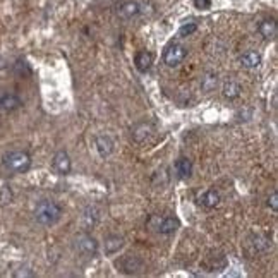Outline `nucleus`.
I'll return each instance as SVG.
<instances>
[{
    "mask_svg": "<svg viewBox=\"0 0 278 278\" xmlns=\"http://www.w3.org/2000/svg\"><path fill=\"white\" fill-rule=\"evenodd\" d=\"M268 206L273 209V211H278V192L273 191L268 197Z\"/></svg>",
    "mask_w": 278,
    "mask_h": 278,
    "instance_id": "5701e85b",
    "label": "nucleus"
},
{
    "mask_svg": "<svg viewBox=\"0 0 278 278\" xmlns=\"http://www.w3.org/2000/svg\"><path fill=\"white\" fill-rule=\"evenodd\" d=\"M60 215H62V209L54 201L43 199L35 208V218L42 225H54L55 221H59Z\"/></svg>",
    "mask_w": 278,
    "mask_h": 278,
    "instance_id": "f257e3e1",
    "label": "nucleus"
},
{
    "mask_svg": "<svg viewBox=\"0 0 278 278\" xmlns=\"http://www.w3.org/2000/svg\"><path fill=\"white\" fill-rule=\"evenodd\" d=\"M134 64H136V67H138V71L146 72L153 64V55L146 50L139 52V54H136V57H134Z\"/></svg>",
    "mask_w": 278,
    "mask_h": 278,
    "instance_id": "9b49d317",
    "label": "nucleus"
},
{
    "mask_svg": "<svg viewBox=\"0 0 278 278\" xmlns=\"http://www.w3.org/2000/svg\"><path fill=\"white\" fill-rule=\"evenodd\" d=\"M252 245H254L256 252H264L266 249H269V245H271V240H269L268 237H264V235H256Z\"/></svg>",
    "mask_w": 278,
    "mask_h": 278,
    "instance_id": "412c9836",
    "label": "nucleus"
},
{
    "mask_svg": "<svg viewBox=\"0 0 278 278\" xmlns=\"http://www.w3.org/2000/svg\"><path fill=\"white\" fill-rule=\"evenodd\" d=\"M216 74L215 72H208L206 76L203 78V81H201V90L203 91H211V90H215V86H216Z\"/></svg>",
    "mask_w": 278,
    "mask_h": 278,
    "instance_id": "aec40b11",
    "label": "nucleus"
},
{
    "mask_svg": "<svg viewBox=\"0 0 278 278\" xmlns=\"http://www.w3.org/2000/svg\"><path fill=\"white\" fill-rule=\"evenodd\" d=\"M175 170L180 179H189L192 175V163L187 158H179L175 162Z\"/></svg>",
    "mask_w": 278,
    "mask_h": 278,
    "instance_id": "2eb2a0df",
    "label": "nucleus"
},
{
    "mask_svg": "<svg viewBox=\"0 0 278 278\" xmlns=\"http://www.w3.org/2000/svg\"><path fill=\"white\" fill-rule=\"evenodd\" d=\"M240 91H242V88H240L235 81H228V83L223 86V96H225V98H228V100L239 98Z\"/></svg>",
    "mask_w": 278,
    "mask_h": 278,
    "instance_id": "a211bd4d",
    "label": "nucleus"
},
{
    "mask_svg": "<svg viewBox=\"0 0 278 278\" xmlns=\"http://www.w3.org/2000/svg\"><path fill=\"white\" fill-rule=\"evenodd\" d=\"M151 136H153L151 124L141 122V124H136V126L132 127V139H134L136 143H144V141H148Z\"/></svg>",
    "mask_w": 278,
    "mask_h": 278,
    "instance_id": "39448f33",
    "label": "nucleus"
},
{
    "mask_svg": "<svg viewBox=\"0 0 278 278\" xmlns=\"http://www.w3.org/2000/svg\"><path fill=\"white\" fill-rule=\"evenodd\" d=\"M196 30H197V24L196 23H187V24H184V26L179 30V35L180 36H189V35L194 33Z\"/></svg>",
    "mask_w": 278,
    "mask_h": 278,
    "instance_id": "4be33fe9",
    "label": "nucleus"
},
{
    "mask_svg": "<svg viewBox=\"0 0 278 278\" xmlns=\"http://www.w3.org/2000/svg\"><path fill=\"white\" fill-rule=\"evenodd\" d=\"M201 203L206 208H216L220 204V194L216 191H213V189H209V191L204 192L203 197H201Z\"/></svg>",
    "mask_w": 278,
    "mask_h": 278,
    "instance_id": "f3484780",
    "label": "nucleus"
},
{
    "mask_svg": "<svg viewBox=\"0 0 278 278\" xmlns=\"http://www.w3.org/2000/svg\"><path fill=\"white\" fill-rule=\"evenodd\" d=\"M98 218H100L98 209H96V208H88L86 211H84V216H83L84 227H86V228L95 227V223L98 221Z\"/></svg>",
    "mask_w": 278,
    "mask_h": 278,
    "instance_id": "6ab92c4d",
    "label": "nucleus"
},
{
    "mask_svg": "<svg viewBox=\"0 0 278 278\" xmlns=\"http://www.w3.org/2000/svg\"><path fill=\"white\" fill-rule=\"evenodd\" d=\"M76 247H78V251L81 252L83 256L90 257V256H95L96 251H98V244H96V240L93 239L91 235H86V233H83V235L78 237V240H76Z\"/></svg>",
    "mask_w": 278,
    "mask_h": 278,
    "instance_id": "20e7f679",
    "label": "nucleus"
},
{
    "mask_svg": "<svg viewBox=\"0 0 278 278\" xmlns=\"http://www.w3.org/2000/svg\"><path fill=\"white\" fill-rule=\"evenodd\" d=\"M194 6H196V9L206 11L211 7V0H194Z\"/></svg>",
    "mask_w": 278,
    "mask_h": 278,
    "instance_id": "393cba45",
    "label": "nucleus"
},
{
    "mask_svg": "<svg viewBox=\"0 0 278 278\" xmlns=\"http://www.w3.org/2000/svg\"><path fill=\"white\" fill-rule=\"evenodd\" d=\"M11 199H12L11 191L7 187H4L2 191H0V203H11Z\"/></svg>",
    "mask_w": 278,
    "mask_h": 278,
    "instance_id": "b1692460",
    "label": "nucleus"
},
{
    "mask_svg": "<svg viewBox=\"0 0 278 278\" xmlns=\"http://www.w3.org/2000/svg\"><path fill=\"white\" fill-rule=\"evenodd\" d=\"M4 167L14 174H24L31 167V156L26 151H11L4 156Z\"/></svg>",
    "mask_w": 278,
    "mask_h": 278,
    "instance_id": "f03ea898",
    "label": "nucleus"
},
{
    "mask_svg": "<svg viewBox=\"0 0 278 278\" xmlns=\"http://www.w3.org/2000/svg\"><path fill=\"white\" fill-rule=\"evenodd\" d=\"M120 266L126 273L132 275V273H139L143 269V261L138 256H126L122 259V263H120Z\"/></svg>",
    "mask_w": 278,
    "mask_h": 278,
    "instance_id": "1a4fd4ad",
    "label": "nucleus"
},
{
    "mask_svg": "<svg viewBox=\"0 0 278 278\" xmlns=\"http://www.w3.org/2000/svg\"><path fill=\"white\" fill-rule=\"evenodd\" d=\"M259 33L263 38H273V36L276 35V23L273 21V19H266V21H263L259 24Z\"/></svg>",
    "mask_w": 278,
    "mask_h": 278,
    "instance_id": "dca6fc26",
    "label": "nucleus"
},
{
    "mask_svg": "<svg viewBox=\"0 0 278 278\" xmlns=\"http://www.w3.org/2000/svg\"><path fill=\"white\" fill-rule=\"evenodd\" d=\"M141 11L139 4L138 2H124L122 6L119 7V16L124 19H131L134 16H138Z\"/></svg>",
    "mask_w": 278,
    "mask_h": 278,
    "instance_id": "f8f14e48",
    "label": "nucleus"
},
{
    "mask_svg": "<svg viewBox=\"0 0 278 278\" xmlns=\"http://www.w3.org/2000/svg\"><path fill=\"white\" fill-rule=\"evenodd\" d=\"M71 167H72L71 158H69V155H67L66 151L55 153V156H54V168L59 172L60 175L69 174V172H71Z\"/></svg>",
    "mask_w": 278,
    "mask_h": 278,
    "instance_id": "423d86ee",
    "label": "nucleus"
},
{
    "mask_svg": "<svg viewBox=\"0 0 278 278\" xmlns=\"http://www.w3.org/2000/svg\"><path fill=\"white\" fill-rule=\"evenodd\" d=\"M21 107V100L16 95H11V93H6V95L0 96V108L6 112H12L16 108Z\"/></svg>",
    "mask_w": 278,
    "mask_h": 278,
    "instance_id": "9d476101",
    "label": "nucleus"
},
{
    "mask_svg": "<svg viewBox=\"0 0 278 278\" xmlns=\"http://www.w3.org/2000/svg\"><path fill=\"white\" fill-rule=\"evenodd\" d=\"M185 55H187V48L184 45H180V43H172V45H168L167 50H165L163 62L167 64L168 67H177L185 59Z\"/></svg>",
    "mask_w": 278,
    "mask_h": 278,
    "instance_id": "7ed1b4c3",
    "label": "nucleus"
},
{
    "mask_svg": "<svg viewBox=\"0 0 278 278\" xmlns=\"http://www.w3.org/2000/svg\"><path fill=\"white\" fill-rule=\"evenodd\" d=\"M95 146H96V151H98V155L102 156V158H107V156L112 155V151H114V141L112 138H108V136H98L95 141Z\"/></svg>",
    "mask_w": 278,
    "mask_h": 278,
    "instance_id": "0eeeda50",
    "label": "nucleus"
},
{
    "mask_svg": "<svg viewBox=\"0 0 278 278\" xmlns=\"http://www.w3.org/2000/svg\"><path fill=\"white\" fill-rule=\"evenodd\" d=\"M240 64H242L245 69H256L261 64V55L257 52H245L242 57H240Z\"/></svg>",
    "mask_w": 278,
    "mask_h": 278,
    "instance_id": "4468645a",
    "label": "nucleus"
},
{
    "mask_svg": "<svg viewBox=\"0 0 278 278\" xmlns=\"http://www.w3.org/2000/svg\"><path fill=\"white\" fill-rule=\"evenodd\" d=\"M124 239L120 235H108L105 239V252L107 254H114V252H119V249H122Z\"/></svg>",
    "mask_w": 278,
    "mask_h": 278,
    "instance_id": "ddd939ff",
    "label": "nucleus"
},
{
    "mask_svg": "<svg viewBox=\"0 0 278 278\" xmlns=\"http://www.w3.org/2000/svg\"><path fill=\"white\" fill-rule=\"evenodd\" d=\"M155 220H156L155 228L160 233H172L177 230V227H179V221H177L174 216H165V218H155Z\"/></svg>",
    "mask_w": 278,
    "mask_h": 278,
    "instance_id": "6e6552de",
    "label": "nucleus"
}]
</instances>
